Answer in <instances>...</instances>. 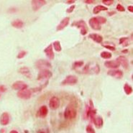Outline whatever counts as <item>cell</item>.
Listing matches in <instances>:
<instances>
[{"label": "cell", "mask_w": 133, "mask_h": 133, "mask_svg": "<svg viewBox=\"0 0 133 133\" xmlns=\"http://www.w3.org/2000/svg\"><path fill=\"white\" fill-rule=\"evenodd\" d=\"M115 14H116V12H115V11H111V12H109L108 13V15L112 16L114 15H115Z\"/></svg>", "instance_id": "obj_42"}, {"label": "cell", "mask_w": 133, "mask_h": 133, "mask_svg": "<svg viewBox=\"0 0 133 133\" xmlns=\"http://www.w3.org/2000/svg\"><path fill=\"white\" fill-rule=\"evenodd\" d=\"M96 19H97V20L99 21V22L102 25H104V24H105L106 22H107V19L105 17H101V16H99V17H96Z\"/></svg>", "instance_id": "obj_31"}, {"label": "cell", "mask_w": 133, "mask_h": 133, "mask_svg": "<svg viewBox=\"0 0 133 133\" xmlns=\"http://www.w3.org/2000/svg\"><path fill=\"white\" fill-rule=\"evenodd\" d=\"M46 1L45 0H32L31 2L32 9L33 11H37L44 5L46 4Z\"/></svg>", "instance_id": "obj_7"}, {"label": "cell", "mask_w": 133, "mask_h": 133, "mask_svg": "<svg viewBox=\"0 0 133 133\" xmlns=\"http://www.w3.org/2000/svg\"><path fill=\"white\" fill-rule=\"evenodd\" d=\"M37 133H48V131L47 130H44V129H40V130H37Z\"/></svg>", "instance_id": "obj_38"}, {"label": "cell", "mask_w": 133, "mask_h": 133, "mask_svg": "<svg viewBox=\"0 0 133 133\" xmlns=\"http://www.w3.org/2000/svg\"><path fill=\"white\" fill-rule=\"evenodd\" d=\"M53 45V48L55 49L56 51L57 52H61V50H62V47H61V43H60V41L58 40H57V41H55Z\"/></svg>", "instance_id": "obj_26"}, {"label": "cell", "mask_w": 133, "mask_h": 133, "mask_svg": "<svg viewBox=\"0 0 133 133\" xmlns=\"http://www.w3.org/2000/svg\"><path fill=\"white\" fill-rule=\"evenodd\" d=\"M52 76H53V73L49 69H43L40 70V72L38 73L37 79V81H48Z\"/></svg>", "instance_id": "obj_3"}, {"label": "cell", "mask_w": 133, "mask_h": 133, "mask_svg": "<svg viewBox=\"0 0 133 133\" xmlns=\"http://www.w3.org/2000/svg\"><path fill=\"white\" fill-rule=\"evenodd\" d=\"M89 24L90 27L95 30H100L102 29V25L97 20L96 17L90 18V19L89 20Z\"/></svg>", "instance_id": "obj_9"}, {"label": "cell", "mask_w": 133, "mask_h": 133, "mask_svg": "<svg viewBox=\"0 0 133 133\" xmlns=\"http://www.w3.org/2000/svg\"><path fill=\"white\" fill-rule=\"evenodd\" d=\"M44 53L45 54V56H47V58L50 60H53L55 58V54L53 52V48L52 44H50L49 45H48L45 48Z\"/></svg>", "instance_id": "obj_11"}, {"label": "cell", "mask_w": 133, "mask_h": 133, "mask_svg": "<svg viewBox=\"0 0 133 133\" xmlns=\"http://www.w3.org/2000/svg\"><path fill=\"white\" fill-rule=\"evenodd\" d=\"M12 88L14 90H18V91H20V90L27 89V88H28V84H25V82H23L22 81H15V82L12 85Z\"/></svg>", "instance_id": "obj_13"}, {"label": "cell", "mask_w": 133, "mask_h": 133, "mask_svg": "<svg viewBox=\"0 0 133 133\" xmlns=\"http://www.w3.org/2000/svg\"><path fill=\"white\" fill-rule=\"evenodd\" d=\"M27 54H28V52H27V51H25V50H21V51L19 52L18 55L17 56V58L18 59H22Z\"/></svg>", "instance_id": "obj_30"}, {"label": "cell", "mask_w": 133, "mask_h": 133, "mask_svg": "<svg viewBox=\"0 0 133 133\" xmlns=\"http://www.w3.org/2000/svg\"><path fill=\"white\" fill-rule=\"evenodd\" d=\"M10 122V115L8 112H3L0 117V124L6 126Z\"/></svg>", "instance_id": "obj_14"}, {"label": "cell", "mask_w": 133, "mask_h": 133, "mask_svg": "<svg viewBox=\"0 0 133 133\" xmlns=\"http://www.w3.org/2000/svg\"><path fill=\"white\" fill-rule=\"evenodd\" d=\"M48 84V81H47L45 83H44L43 85H41L40 87H35L34 89H30L31 90L32 93V92H34V93H36V92H39L40 91H42V90L44 88H45L47 87V85Z\"/></svg>", "instance_id": "obj_24"}, {"label": "cell", "mask_w": 133, "mask_h": 133, "mask_svg": "<svg viewBox=\"0 0 133 133\" xmlns=\"http://www.w3.org/2000/svg\"></svg>", "instance_id": "obj_46"}, {"label": "cell", "mask_w": 133, "mask_h": 133, "mask_svg": "<svg viewBox=\"0 0 133 133\" xmlns=\"http://www.w3.org/2000/svg\"><path fill=\"white\" fill-rule=\"evenodd\" d=\"M6 91V88L4 85H0V93H4Z\"/></svg>", "instance_id": "obj_36"}, {"label": "cell", "mask_w": 133, "mask_h": 133, "mask_svg": "<svg viewBox=\"0 0 133 133\" xmlns=\"http://www.w3.org/2000/svg\"><path fill=\"white\" fill-rule=\"evenodd\" d=\"M75 2H76L75 0H68L65 2V3L68 4H74Z\"/></svg>", "instance_id": "obj_41"}, {"label": "cell", "mask_w": 133, "mask_h": 133, "mask_svg": "<svg viewBox=\"0 0 133 133\" xmlns=\"http://www.w3.org/2000/svg\"><path fill=\"white\" fill-rule=\"evenodd\" d=\"M127 9L128 11L131 13H133V6L132 5H130V6L127 7Z\"/></svg>", "instance_id": "obj_40"}, {"label": "cell", "mask_w": 133, "mask_h": 133, "mask_svg": "<svg viewBox=\"0 0 133 133\" xmlns=\"http://www.w3.org/2000/svg\"><path fill=\"white\" fill-rule=\"evenodd\" d=\"M100 56H101V58L104 59H110L112 55L111 53H109L108 51H102V53H100Z\"/></svg>", "instance_id": "obj_29"}, {"label": "cell", "mask_w": 133, "mask_h": 133, "mask_svg": "<svg viewBox=\"0 0 133 133\" xmlns=\"http://www.w3.org/2000/svg\"><path fill=\"white\" fill-rule=\"evenodd\" d=\"M69 22H70V18L68 17H65V18H63L61 21V22L59 23L58 25L57 26L56 28V30L57 31H61V30H63L65 28H66L67 26L69 24Z\"/></svg>", "instance_id": "obj_15"}, {"label": "cell", "mask_w": 133, "mask_h": 133, "mask_svg": "<svg viewBox=\"0 0 133 133\" xmlns=\"http://www.w3.org/2000/svg\"><path fill=\"white\" fill-rule=\"evenodd\" d=\"M78 78L74 75H69L65 78L64 80L62 81L61 85L63 86H74L77 84Z\"/></svg>", "instance_id": "obj_4"}, {"label": "cell", "mask_w": 133, "mask_h": 133, "mask_svg": "<svg viewBox=\"0 0 133 133\" xmlns=\"http://www.w3.org/2000/svg\"><path fill=\"white\" fill-rule=\"evenodd\" d=\"M108 10V8L106 7L105 6H103V5H97L93 9V13L95 14V15H97L99 14L100 12L102 11H107Z\"/></svg>", "instance_id": "obj_22"}, {"label": "cell", "mask_w": 133, "mask_h": 133, "mask_svg": "<svg viewBox=\"0 0 133 133\" xmlns=\"http://www.w3.org/2000/svg\"><path fill=\"white\" fill-rule=\"evenodd\" d=\"M35 67L40 70H43V69L50 68L52 66L49 61H48L46 60H43V59H40L35 62Z\"/></svg>", "instance_id": "obj_5"}, {"label": "cell", "mask_w": 133, "mask_h": 133, "mask_svg": "<svg viewBox=\"0 0 133 133\" xmlns=\"http://www.w3.org/2000/svg\"><path fill=\"white\" fill-rule=\"evenodd\" d=\"M32 94V93L31 90L28 89H25L19 91L17 94V95L19 99L27 100V99H30L31 98Z\"/></svg>", "instance_id": "obj_6"}, {"label": "cell", "mask_w": 133, "mask_h": 133, "mask_svg": "<svg viewBox=\"0 0 133 133\" xmlns=\"http://www.w3.org/2000/svg\"><path fill=\"white\" fill-rule=\"evenodd\" d=\"M84 2L85 4H92L95 3L94 0H84Z\"/></svg>", "instance_id": "obj_37"}, {"label": "cell", "mask_w": 133, "mask_h": 133, "mask_svg": "<svg viewBox=\"0 0 133 133\" xmlns=\"http://www.w3.org/2000/svg\"><path fill=\"white\" fill-rule=\"evenodd\" d=\"M92 122H94L95 127L96 128H98V129L102 128L103 127V124H104V120L100 116H96L93 119V121H92Z\"/></svg>", "instance_id": "obj_18"}, {"label": "cell", "mask_w": 133, "mask_h": 133, "mask_svg": "<svg viewBox=\"0 0 133 133\" xmlns=\"http://www.w3.org/2000/svg\"><path fill=\"white\" fill-rule=\"evenodd\" d=\"M84 65V62L83 61H76L73 63V68L74 69H78V68H81Z\"/></svg>", "instance_id": "obj_28"}, {"label": "cell", "mask_w": 133, "mask_h": 133, "mask_svg": "<svg viewBox=\"0 0 133 133\" xmlns=\"http://www.w3.org/2000/svg\"><path fill=\"white\" fill-rule=\"evenodd\" d=\"M17 9H16V8H15V7H12V8H10V9H9V12L11 13H15V12H17Z\"/></svg>", "instance_id": "obj_39"}, {"label": "cell", "mask_w": 133, "mask_h": 133, "mask_svg": "<svg viewBox=\"0 0 133 133\" xmlns=\"http://www.w3.org/2000/svg\"><path fill=\"white\" fill-rule=\"evenodd\" d=\"M19 72L22 75L26 76V77L30 78L32 77L31 72L30 71V68H28V67H26V66L21 67V68L19 69Z\"/></svg>", "instance_id": "obj_20"}, {"label": "cell", "mask_w": 133, "mask_h": 133, "mask_svg": "<svg viewBox=\"0 0 133 133\" xmlns=\"http://www.w3.org/2000/svg\"><path fill=\"white\" fill-rule=\"evenodd\" d=\"M124 93L126 94L127 95H130V94H132L133 89H132V87H131L130 85H129L128 84H125L124 85Z\"/></svg>", "instance_id": "obj_25"}, {"label": "cell", "mask_w": 133, "mask_h": 133, "mask_svg": "<svg viewBox=\"0 0 133 133\" xmlns=\"http://www.w3.org/2000/svg\"><path fill=\"white\" fill-rule=\"evenodd\" d=\"M102 3L104 4H105L107 6H110L111 4H114V0H102Z\"/></svg>", "instance_id": "obj_33"}, {"label": "cell", "mask_w": 133, "mask_h": 133, "mask_svg": "<svg viewBox=\"0 0 133 133\" xmlns=\"http://www.w3.org/2000/svg\"><path fill=\"white\" fill-rule=\"evenodd\" d=\"M11 25L12 27L15 28H17V29H21L24 27V22L19 19H15L14 21L12 22Z\"/></svg>", "instance_id": "obj_21"}, {"label": "cell", "mask_w": 133, "mask_h": 133, "mask_svg": "<svg viewBox=\"0 0 133 133\" xmlns=\"http://www.w3.org/2000/svg\"><path fill=\"white\" fill-rule=\"evenodd\" d=\"M75 8H76V5H71L70 7H68V9H66V12L68 13V14H70V13L73 12V11L74 10Z\"/></svg>", "instance_id": "obj_35"}, {"label": "cell", "mask_w": 133, "mask_h": 133, "mask_svg": "<svg viewBox=\"0 0 133 133\" xmlns=\"http://www.w3.org/2000/svg\"><path fill=\"white\" fill-rule=\"evenodd\" d=\"M48 114V109L45 105H43L40 107L36 113V117L38 118L46 117Z\"/></svg>", "instance_id": "obj_10"}, {"label": "cell", "mask_w": 133, "mask_h": 133, "mask_svg": "<svg viewBox=\"0 0 133 133\" xmlns=\"http://www.w3.org/2000/svg\"><path fill=\"white\" fill-rule=\"evenodd\" d=\"M86 131H87V133H96L93 127L91 124L87 125V127H86Z\"/></svg>", "instance_id": "obj_32"}, {"label": "cell", "mask_w": 133, "mask_h": 133, "mask_svg": "<svg viewBox=\"0 0 133 133\" xmlns=\"http://www.w3.org/2000/svg\"><path fill=\"white\" fill-rule=\"evenodd\" d=\"M119 41V44L123 47H127L129 45V38L128 37H121Z\"/></svg>", "instance_id": "obj_27"}, {"label": "cell", "mask_w": 133, "mask_h": 133, "mask_svg": "<svg viewBox=\"0 0 133 133\" xmlns=\"http://www.w3.org/2000/svg\"><path fill=\"white\" fill-rule=\"evenodd\" d=\"M77 116V109L74 104L70 103L65 108L64 111V117L65 119L72 120L74 119Z\"/></svg>", "instance_id": "obj_1"}, {"label": "cell", "mask_w": 133, "mask_h": 133, "mask_svg": "<svg viewBox=\"0 0 133 133\" xmlns=\"http://www.w3.org/2000/svg\"><path fill=\"white\" fill-rule=\"evenodd\" d=\"M122 53H128V50L127 49H124L122 50Z\"/></svg>", "instance_id": "obj_43"}, {"label": "cell", "mask_w": 133, "mask_h": 133, "mask_svg": "<svg viewBox=\"0 0 133 133\" xmlns=\"http://www.w3.org/2000/svg\"><path fill=\"white\" fill-rule=\"evenodd\" d=\"M9 133H19V132H17V131H16V130H12V131H11Z\"/></svg>", "instance_id": "obj_44"}, {"label": "cell", "mask_w": 133, "mask_h": 133, "mask_svg": "<svg viewBox=\"0 0 133 133\" xmlns=\"http://www.w3.org/2000/svg\"><path fill=\"white\" fill-rule=\"evenodd\" d=\"M102 46L104 47L107 49H109V50H111V51H114L116 50V48H115V45L113 43H111L110 42H106V43H102Z\"/></svg>", "instance_id": "obj_23"}, {"label": "cell", "mask_w": 133, "mask_h": 133, "mask_svg": "<svg viewBox=\"0 0 133 133\" xmlns=\"http://www.w3.org/2000/svg\"><path fill=\"white\" fill-rule=\"evenodd\" d=\"M104 65L107 68H111V69H117L120 66L119 63L118 62V61L116 59L115 61H107L104 63Z\"/></svg>", "instance_id": "obj_16"}, {"label": "cell", "mask_w": 133, "mask_h": 133, "mask_svg": "<svg viewBox=\"0 0 133 133\" xmlns=\"http://www.w3.org/2000/svg\"><path fill=\"white\" fill-rule=\"evenodd\" d=\"M60 104H61V102L58 97L54 96L50 98L49 101V107L51 109L56 110L57 109H58Z\"/></svg>", "instance_id": "obj_8"}, {"label": "cell", "mask_w": 133, "mask_h": 133, "mask_svg": "<svg viewBox=\"0 0 133 133\" xmlns=\"http://www.w3.org/2000/svg\"><path fill=\"white\" fill-rule=\"evenodd\" d=\"M117 60L118 61V62L119 63L120 65H122V67L124 68H129V62H128V60L127 59L126 57H124L123 56H119Z\"/></svg>", "instance_id": "obj_19"}, {"label": "cell", "mask_w": 133, "mask_h": 133, "mask_svg": "<svg viewBox=\"0 0 133 133\" xmlns=\"http://www.w3.org/2000/svg\"><path fill=\"white\" fill-rule=\"evenodd\" d=\"M72 26L74 27H76L78 29H80L81 34L82 35H86L88 32V28H87V23L84 20H78V21H76L72 23Z\"/></svg>", "instance_id": "obj_2"}, {"label": "cell", "mask_w": 133, "mask_h": 133, "mask_svg": "<svg viewBox=\"0 0 133 133\" xmlns=\"http://www.w3.org/2000/svg\"><path fill=\"white\" fill-rule=\"evenodd\" d=\"M116 9H117V11L120 12H124V11H125V8H124V6H122L121 4H117V5L116 6Z\"/></svg>", "instance_id": "obj_34"}, {"label": "cell", "mask_w": 133, "mask_h": 133, "mask_svg": "<svg viewBox=\"0 0 133 133\" xmlns=\"http://www.w3.org/2000/svg\"><path fill=\"white\" fill-rule=\"evenodd\" d=\"M4 132H5L4 129H2V130H0V133H4Z\"/></svg>", "instance_id": "obj_45"}, {"label": "cell", "mask_w": 133, "mask_h": 133, "mask_svg": "<svg viewBox=\"0 0 133 133\" xmlns=\"http://www.w3.org/2000/svg\"><path fill=\"white\" fill-rule=\"evenodd\" d=\"M89 37L90 39L94 40L96 43H102V42H103V37H102L101 35L97 34V33H91V34H89Z\"/></svg>", "instance_id": "obj_17"}, {"label": "cell", "mask_w": 133, "mask_h": 133, "mask_svg": "<svg viewBox=\"0 0 133 133\" xmlns=\"http://www.w3.org/2000/svg\"><path fill=\"white\" fill-rule=\"evenodd\" d=\"M107 74L116 78H122L123 76V72L119 69H111L107 71Z\"/></svg>", "instance_id": "obj_12"}]
</instances>
